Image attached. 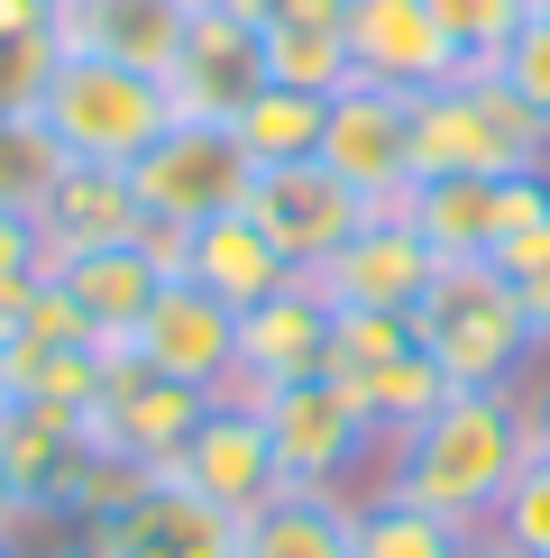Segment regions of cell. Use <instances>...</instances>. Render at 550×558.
<instances>
[{
	"mask_svg": "<svg viewBox=\"0 0 550 558\" xmlns=\"http://www.w3.org/2000/svg\"><path fill=\"white\" fill-rule=\"evenodd\" d=\"M533 468V422H523V385L487 393L458 385L431 422H412L404 439H385L376 458V495H404L422 513H450L468 531H487L514 495V476Z\"/></svg>",
	"mask_w": 550,
	"mask_h": 558,
	"instance_id": "1",
	"label": "cell"
},
{
	"mask_svg": "<svg viewBox=\"0 0 550 558\" xmlns=\"http://www.w3.org/2000/svg\"><path fill=\"white\" fill-rule=\"evenodd\" d=\"M523 166H550V120H533V101L495 64L412 92V183H431V174H523Z\"/></svg>",
	"mask_w": 550,
	"mask_h": 558,
	"instance_id": "2",
	"label": "cell"
},
{
	"mask_svg": "<svg viewBox=\"0 0 550 558\" xmlns=\"http://www.w3.org/2000/svg\"><path fill=\"white\" fill-rule=\"evenodd\" d=\"M37 129L64 147V166H138L156 137L175 129V92L166 74L138 64H101V56H56V83L37 101Z\"/></svg>",
	"mask_w": 550,
	"mask_h": 558,
	"instance_id": "3",
	"label": "cell"
},
{
	"mask_svg": "<svg viewBox=\"0 0 550 558\" xmlns=\"http://www.w3.org/2000/svg\"><path fill=\"white\" fill-rule=\"evenodd\" d=\"M412 339H422V357H441L450 385H487V393H514L541 357L523 330V302L495 266H441L431 293L412 302Z\"/></svg>",
	"mask_w": 550,
	"mask_h": 558,
	"instance_id": "4",
	"label": "cell"
},
{
	"mask_svg": "<svg viewBox=\"0 0 550 558\" xmlns=\"http://www.w3.org/2000/svg\"><path fill=\"white\" fill-rule=\"evenodd\" d=\"M258 422L275 439V476L285 485H312V495H349V476L367 458H385V430L367 422V403L339 376H294V385H266L248 393Z\"/></svg>",
	"mask_w": 550,
	"mask_h": 558,
	"instance_id": "5",
	"label": "cell"
},
{
	"mask_svg": "<svg viewBox=\"0 0 550 558\" xmlns=\"http://www.w3.org/2000/svg\"><path fill=\"white\" fill-rule=\"evenodd\" d=\"M248 174L258 166H248V147H239L229 120H175L129 166V193L147 211V229H202V220H220V211L248 202Z\"/></svg>",
	"mask_w": 550,
	"mask_h": 558,
	"instance_id": "6",
	"label": "cell"
},
{
	"mask_svg": "<svg viewBox=\"0 0 550 558\" xmlns=\"http://www.w3.org/2000/svg\"><path fill=\"white\" fill-rule=\"evenodd\" d=\"M321 166H331L367 211H395L412 193V92L385 83H339L321 101Z\"/></svg>",
	"mask_w": 550,
	"mask_h": 558,
	"instance_id": "7",
	"label": "cell"
},
{
	"mask_svg": "<svg viewBox=\"0 0 550 558\" xmlns=\"http://www.w3.org/2000/svg\"><path fill=\"white\" fill-rule=\"evenodd\" d=\"M120 357H138V366H156V376H175V385L220 403V393H239V312L212 284H193V275H166Z\"/></svg>",
	"mask_w": 550,
	"mask_h": 558,
	"instance_id": "8",
	"label": "cell"
},
{
	"mask_svg": "<svg viewBox=\"0 0 550 558\" xmlns=\"http://www.w3.org/2000/svg\"><path fill=\"white\" fill-rule=\"evenodd\" d=\"M83 558H239V513L202 504L193 485H175L166 468L138 476L129 504H110L101 522H83Z\"/></svg>",
	"mask_w": 550,
	"mask_h": 558,
	"instance_id": "9",
	"label": "cell"
},
{
	"mask_svg": "<svg viewBox=\"0 0 550 558\" xmlns=\"http://www.w3.org/2000/svg\"><path fill=\"white\" fill-rule=\"evenodd\" d=\"M239 211L275 239V257H285L294 275H321L339 247H349V229L367 220V202L321 166V156H294V166H258V174H248Z\"/></svg>",
	"mask_w": 550,
	"mask_h": 558,
	"instance_id": "10",
	"label": "cell"
},
{
	"mask_svg": "<svg viewBox=\"0 0 550 558\" xmlns=\"http://www.w3.org/2000/svg\"><path fill=\"white\" fill-rule=\"evenodd\" d=\"M202 412H212V393L156 376V366H138V357H110V376H101V393H92V412H83V439L101 458H129V468H166L183 439H193Z\"/></svg>",
	"mask_w": 550,
	"mask_h": 558,
	"instance_id": "11",
	"label": "cell"
},
{
	"mask_svg": "<svg viewBox=\"0 0 550 558\" xmlns=\"http://www.w3.org/2000/svg\"><path fill=\"white\" fill-rule=\"evenodd\" d=\"M166 476L175 485H193L202 504H220V513H258V504L275 495V439H266V422H258V403H248V393H220L212 412H202L193 422V439H183V449L166 458Z\"/></svg>",
	"mask_w": 550,
	"mask_h": 558,
	"instance_id": "12",
	"label": "cell"
},
{
	"mask_svg": "<svg viewBox=\"0 0 550 558\" xmlns=\"http://www.w3.org/2000/svg\"><path fill=\"white\" fill-rule=\"evenodd\" d=\"M431 275H441V257L422 247V229H412L404 202H395V211H367L349 229V247H339L312 284H321L331 312H412V302L431 293Z\"/></svg>",
	"mask_w": 550,
	"mask_h": 558,
	"instance_id": "13",
	"label": "cell"
},
{
	"mask_svg": "<svg viewBox=\"0 0 550 558\" xmlns=\"http://www.w3.org/2000/svg\"><path fill=\"white\" fill-rule=\"evenodd\" d=\"M339 46H349V83H385V92H431L458 74L441 19L422 0H349L339 10Z\"/></svg>",
	"mask_w": 550,
	"mask_h": 558,
	"instance_id": "14",
	"label": "cell"
},
{
	"mask_svg": "<svg viewBox=\"0 0 550 558\" xmlns=\"http://www.w3.org/2000/svg\"><path fill=\"white\" fill-rule=\"evenodd\" d=\"M258 83H266V64H258V28H248L239 10H220V0H193V19H183V46H175V64H166L175 120H229V110H239Z\"/></svg>",
	"mask_w": 550,
	"mask_h": 558,
	"instance_id": "15",
	"label": "cell"
},
{
	"mask_svg": "<svg viewBox=\"0 0 550 558\" xmlns=\"http://www.w3.org/2000/svg\"><path fill=\"white\" fill-rule=\"evenodd\" d=\"M321 366H331V302H321L312 275H294L285 293H266V302L239 312V393L321 376Z\"/></svg>",
	"mask_w": 550,
	"mask_h": 558,
	"instance_id": "16",
	"label": "cell"
},
{
	"mask_svg": "<svg viewBox=\"0 0 550 558\" xmlns=\"http://www.w3.org/2000/svg\"><path fill=\"white\" fill-rule=\"evenodd\" d=\"M46 275H56L64 293H74V312L92 320V339L120 357V348L138 339V320H147V302H156V284H166V266L147 257V229L138 239H120V247H83V257H46Z\"/></svg>",
	"mask_w": 550,
	"mask_h": 558,
	"instance_id": "17",
	"label": "cell"
},
{
	"mask_svg": "<svg viewBox=\"0 0 550 558\" xmlns=\"http://www.w3.org/2000/svg\"><path fill=\"white\" fill-rule=\"evenodd\" d=\"M193 0H64L56 10V46L64 56H101V64H138V74H166Z\"/></svg>",
	"mask_w": 550,
	"mask_h": 558,
	"instance_id": "18",
	"label": "cell"
},
{
	"mask_svg": "<svg viewBox=\"0 0 550 558\" xmlns=\"http://www.w3.org/2000/svg\"><path fill=\"white\" fill-rule=\"evenodd\" d=\"M138 229H147V211H138V193H129L120 166H64L56 193L37 202V239H46V257L120 247V239H138Z\"/></svg>",
	"mask_w": 550,
	"mask_h": 558,
	"instance_id": "19",
	"label": "cell"
},
{
	"mask_svg": "<svg viewBox=\"0 0 550 558\" xmlns=\"http://www.w3.org/2000/svg\"><path fill=\"white\" fill-rule=\"evenodd\" d=\"M183 275H193V284H212L229 312H248V302H266V293L294 284V266L275 257V239H266L248 211H220V220L183 229Z\"/></svg>",
	"mask_w": 550,
	"mask_h": 558,
	"instance_id": "20",
	"label": "cell"
},
{
	"mask_svg": "<svg viewBox=\"0 0 550 558\" xmlns=\"http://www.w3.org/2000/svg\"><path fill=\"white\" fill-rule=\"evenodd\" d=\"M0 458H10L19 495H28V513H64V495H74L92 439L74 412H46V403H10L0 412Z\"/></svg>",
	"mask_w": 550,
	"mask_h": 558,
	"instance_id": "21",
	"label": "cell"
},
{
	"mask_svg": "<svg viewBox=\"0 0 550 558\" xmlns=\"http://www.w3.org/2000/svg\"><path fill=\"white\" fill-rule=\"evenodd\" d=\"M239 558H358V513H349V495L275 485L258 513L239 522Z\"/></svg>",
	"mask_w": 550,
	"mask_h": 558,
	"instance_id": "22",
	"label": "cell"
},
{
	"mask_svg": "<svg viewBox=\"0 0 550 558\" xmlns=\"http://www.w3.org/2000/svg\"><path fill=\"white\" fill-rule=\"evenodd\" d=\"M404 220L441 266H487L495 257V174H431L404 193Z\"/></svg>",
	"mask_w": 550,
	"mask_h": 558,
	"instance_id": "23",
	"label": "cell"
},
{
	"mask_svg": "<svg viewBox=\"0 0 550 558\" xmlns=\"http://www.w3.org/2000/svg\"><path fill=\"white\" fill-rule=\"evenodd\" d=\"M349 513H358V558H468L487 531H468V522H450V513H422V504H404V495H349Z\"/></svg>",
	"mask_w": 550,
	"mask_h": 558,
	"instance_id": "24",
	"label": "cell"
},
{
	"mask_svg": "<svg viewBox=\"0 0 550 558\" xmlns=\"http://www.w3.org/2000/svg\"><path fill=\"white\" fill-rule=\"evenodd\" d=\"M229 129H239L248 166H294V156L321 147V101L312 92H285V83H258L239 110H229Z\"/></svg>",
	"mask_w": 550,
	"mask_h": 558,
	"instance_id": "25",
	"label": "cell"
},
{
	"mask_svg": "<svg viewBox=\"0 0 550 558\" xmlns=\"http://www.w3.org/2000/svg\"><path fill=\"white\" fill-rule=\"evenodd\" d=\"M349 393L367 403V422H376L385 439H404L412 422H431V412H441V403H450L458 385L441 376V357H422V339H412V348H404L395 366H376V376H367V385H349Z\"/></svg>",
	"mask_w": 550,
	"mask_h": 558,
	"instance_id": "26",
	"label": "cell"
},
{
	"mask_svg": "<svg viewBox=\"0 0 550 558\" xmlns=\"http://www.w3.org/2000/svg\"><path fill=\"white\" fill-rule=\"evenodd\" d=\"M258 64H266V83L312 92V101H331V92L349 83V46H339V28H258Z\"/></svg>",
	"mask_w": 550,
	"mask_h": 558,
	"instance_id": "27",
	"label": "cell"
},
{
	"mask_svg": "<svg viewBox=\"0 0 550 558\" xmlns=\"http://www.w3.org/2000/svg\"><path fill=\"white\" fill-rule=\"evenodd\" d=\"M431 19H441L458 74H487V64H504V46L523 37V19H533V0H422Z\"/></svg>",
	"mask_w": 550,
	"mask_h": 558,
	"instance_id": "28",
	"label": "cell"
},
{
	"mask_svg": "<svg viewBox=\"0 0 550 558\" xmlns=\"http://www.w3.org/2000/svg\"><path fill=\"white\" fill-rule=\"evenodd\" d=\"M404 348H412V312H331V366H321V376L367 385L376 366H395Z\"/></svg>",
	"mask_w": 550,
	"mask_h": 558,
	"instance_id": "29",
	"label": "cell"
},
{
	"mask_svg": "<svg viewBox=\"0 0 550 558\" xmlns=\"http://www.w3.org/2000/svg\"><path fill=\"white\" fill-rule=\"evenodd\" d=\"M64 174V147L37 120H0V211H37Z\"/></svg>",
	"mask_w": 550,
	"mask_h": 558,
	"instance_id": "30",
	"label": "cell"
},
{
	"mask_svg": "<svg viewBox=\"0 0 550 558\" xmlns=\"http://www.w3.org/2000/svg\"><path fill=\"white\" fill-rule=\"evenodd\" d=\"M487 266L504 275V284H514V302H523V330H533V348L550 357V220H541V229H523V239H504Z\"/></svg>",
	"mask_w": 550,
	"mask_h": 558,
	"instance_id": "31",
	"label": "cell"
},
{
	"mask_svg": "<svg viewBox=\"0 0 550 558\" xmlns=\"http://www.w3.org/2000/svg\"><path fill=\"white\" fill-rule=\"evenodd\" d=\"M495 549L514 558H550V449H533V468L514 476V495H504V513L487 522Z\"/></svg>",
	"mask_w": 550,
	"mask_h": 558,
	"instance_id": "32",
	"label": "cell"
},
{
	"mask_svg": "<svg viewBox=\"0 0 550 558\" xmlns=\"http://www.w3.org/2000/svg\"><path fill=\"white\" fill-rule=\"evenodd\" d=\"M56 37H0V120H37L46 83H56Z\"/></svg>",
	"mask_w": 550,
	"mask_h": 558,
	"instance_id": "33",
	"label": "cell"
},
{
	"mask_svg": "<svg viewBox=\"0 0 550 558\" xmlns=\"http://www.w3.org/2000/svg\"><path fill=\"white\" fill-rule=\"evenodd\" d=\"M46 284V239H37V211H0V330L19 320V302Z\"/></svg>",
	"mask_w": 550,
	"mask_h": 558,
	"instance_id": "34",
	"label": "cell"
},
{
	"mask_svg": "<svg viewBox=\"0 0 550 558\" xmlns=\"http://www.w3.org/2000/svg\"><path fill=\"white\" fill-rule=\"evenodd\" d=\"M504 83L523 92V101H533V120H550V10H533L523 19V37L504 46V64H495Z\"/></svg>",
	"mask_w": 550,
	"mask_h": 558,
	"instance_id": "35",
	"label": "cell"
},
{
	"mask_svg": "<svg viewBox=\"0 0 550 558\" xmlns=\"http://www.w3.org/2000/svg\"><path fill=\"white\" fill-rule=\"evenodd\" d=\"M220 10H239L248 28H339L349 0H220Z\"/></svg>",
	"mask_w": 550,
	"mask_h": 558,
	"instance_id": "36",
	"label": "cell"
},
{
	"mask_svg": "<svg viewBox=\"0 0 550 558\" xmlns=\"http://www.w3.org/2000/svg\"><path fill=\"white\" fill-rule=\"evenodd\" d=\"M0 37H56V0H0Z\"/></svg>",
	"mask_w": 550,
	"mask_h": 558,
	"instance_id": "37",
	"label": "cell"
},
{
	"mask_svg": "<svg viewBox=\"0 0 550 558\" xmlns=\"http://www.w3.org/2000/svg\"><path fill=\"white\" fill-rule=\"evenodd\" d=\"M28 495H19V476H10V458H0V531H28Z\"/></svg>",
	"mask_w": 550,
	"mask_h": 558,
	"instance_id": "38",
	"label": "cell"
},
{
	"mask_svg": "<svg viewBox=\"0 0 550 558\" xmlns=\"http://www.w3.org/2000/svg\"><path fill=\"white\" fill-rule=\"evenodd\" d=\"M523 422H533V449H550V385H523Z\"/></svg>",
	"mask_w": 550,
	"mask_h": 558,
	"instance_id": "39",
	"label": "cell"
},
{
	"mask_svg": "<svg viewBox=\"0 0 550 558\" xmlns=\"http://www.w3.org/2000/svg\"><path fill=\"white\" fill-rule=\"evenodd\" d=\"M19 403V393H10V339H0V412H10Z\"/></svg>",
	"mask_w": 550,
	"mask_h": 558,
	"instance_id": "40",
	"label": "cell"
},
{
	"mask_svg": "<svg viewBox=\"0 0 550 558\" xmlns=\"http://www.w3.org/2000/svg\"><path fill=\"white\" fill-rule=\"evenodd\" d=\"M0 558H28V549H19V531H0Z\"/></svg>",
	"mask_w": 550,
	"mask_h": 558,
	"instance_id": "41",
	"label": "cell"
},
{
	"mask_svg": "<svg viewBox=\"0 0 550 558\" xmlns=\"http://www.w3.org/2000/svg\"><path fill=\"white\" fill-rule=\"evenodd\" d=\"M468 558H514V549H495V541H477V549H468Z\"/></svg>",
	"mask_w": 550,
	"mask_h": 558,
	"instance_id": "42",
	"label": "cell"
},
{
	"mask_svg": "<svg viewBox=\"0 0 550 558\" xmlns=\"http://www.w3.org/2000/svg\"><path fill=\"white\" fill-rule=\"evenodd\" d=\"M533 10H550V0H533Z\"/></svg>",
	"mask_w": 550,
	"mask_h": 558,
	"instance_id": "43",
	"label": "cell"
},
{
	"mask_svg": "<svg viewBox=\"0 0 550 558\" xmlns=\"http://www.w3.org/2000/svg\"><path fill=\"white\" fill-rule=\"evenodd\" d=\"M56 10H64V0H56Z\"/></svg>",
	"mask_w": 550,
	"mask_h": 558,
	"instance_id": "44",
	"label": "cell"
}]
</instances>
